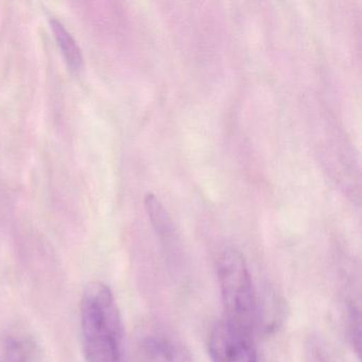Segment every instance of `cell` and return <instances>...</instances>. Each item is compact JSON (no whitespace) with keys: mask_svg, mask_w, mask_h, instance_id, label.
<instances>
[{"mask_svg":"<svg viewBox=\"0 0 362 362\" xmlns=\"http://www.w3.org/2000/svg\"><path fill=\"white\" fill-rule=\"evenodd\" d=\"M80 317L86 362H124L122 317L109 286L101 281L86 285Z\"/></svg>","mask_w":362,"mask_h":362,"instance_id":"6da1fadb","label":"cell"},{"mask_svg":"<svg viewBox=\"0 0 362 362\" xmlns=\"http://www.w3.org/2000/svg\"><path fill=\"white\" fill-rule=\"evenodd\" d=\"M218 281L223 304V320L254 332L257 303L251 274L240 252L230 249L221 254L218 260Z\"/></svg>","mask_w":362,"mask_h":362,"instance_id":"7a4b0ae2","label":"cell"},{"mask_svg":"<svg viewBox=\"0 0 362 362\" xmlns=\"http://www.w3.org/2000/svg\"><path fill=\"white\" fill-rule=\"evenodd\" d=\"M207 346L211 362H258L254 332L226 320L214 326Z\"/></svg>","mask_w":362,"mask_h":362,"instance_id":"3957f363","label":"cell"},{"mask_svg":"<svg viewBox=\"0 0 362 362\" xmlns=\"http://www.w3.org/2000/svg\"><path fill=\"white\" fill-rule=\"evenodd\" d=\"M130 362H192V354L179 341L163 334L139 337L133 342Z\"/></svg>","mask_w":362,"mask_h":362,"instance_id":"277c9868","label":"cell"},{"mask_svg":"<svg viewBox=\"0 0 362 362\" xmlns=\"http://www.w3.org/2000/svg\"><path fill=\"white\" fill-rule=\"evenodd\" d=\"M35 341L26 334L6 332L0 336V362H37Z\"/></svg>","mask_w":362,"mask_h":362,"instance_id":"5b68a950","label":"cell"},{"mask_svg":"<svg viewBox=\"0 0 362 362\" xmlns=\"http://www.w3.org/2000/svg\"><path fill=\"white\" fill-rule=\"evenodd\" d=\"M49 23L54 39L67 64L74 71H79L83 66V54L79 44L60 21L50 18Z\"/></svg>","mask_w":362,"mask_h":362,"instance_id":"8992f818","label":"cell"},{"mask_svg":"<svg viewBox=\"0 0 362 362\" xmlns=\"http://www.w3.org/2000/svg\"><path fill=\"white\" fill-rule=\"evenodd\" d=\"M145 206L152 226L160 235L170 234L173 232V220L156 194H148L145 197Z\"/></svg>","mask_w":362,"mask_h":362,"instance_id":"52a82bcc","label":"cell"},{"mask_svg":"<svg viewBox=\"0 0 362 362\" xmlns=\"http://www.w3.org/2000/svg\"><path fill=\"white\" fill-rule=\"evenodd\" d=\"M349 321H351V338H353L354 344L357 345V353H359L360 349V317L359 313L356 311L351 307V313H349Z\"/></svg>","mask_w":362,"mask_h":362,"instance_id":"ba28073f","label":"cell"}]
</instances>
